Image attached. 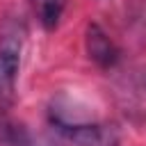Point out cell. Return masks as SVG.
I'll list each match as a JSON object with an SVG mask.
<instances>
[{"instance_id":"6da1fadb","label":"cell","mask_w":146,"mask_h":146,"mask_svg":"<svg viewBox=\"0 0 146 146\" xmlns=\"http://www.w3.org/2000/svg\"><path fill=\"white\" fill-rule=\"evenodd\" d=\"M52 130L73 146H119L121 135L114 125L100 121H82V119H66L59 114L50 116Z\"/></svg>"},{"instance_id":"7a4b0ae2","label":"cell","mask_w":146,"mask_h":146,"mask_svg":"<svg viewBox=\"0 0 146 146\" xmlns=\"http://www.w3.org/2000/svg\"><path fill=\"white\" fill-rule=\"evenodd\" d=\"M21 71V34H2L0 43V105H11L16 98V80Z\"/></svg>"},{"instance_id":"3957f363","label":"cell","mask_w":146,"mask_h":146,"mask_svg":"<svg viewBox=\"0 0 146 146\" xmlns=\"http://www.w3.org/2000/svg\"><path fill=\"white\" fill-rule=\"evenodd\" d=\"M84 48L89 59H94L100 68H112L119 62V48L114 46V41L105 34V30L96 23L87 25L84 32Z\"/></svg>"},{"instance_id":"277c9868","label":"cell","mask_w":146,"mask_h":146,"mask_svg":"<svg viewBox=\"0 0 146 146\" xmlns=\"http://www.w3.org/2000/svg\"><path fill=\"white\" fill-rule=\"evenodd\" d=\"M64 7H66V0H32V9L46 30H55L59 25Z\"/></svg>"},{"instance_id":"5b68a950","label":"cell","mask_w":146,"mask_h":146,"mask_svg":"<svg viewBox=\"0 0 146 146\" xmlns=\"http://www.w3.org/2000/svg\"><path fill=\"white\" fill-rule=\"evenodd\" d=\"M0 144H7V146H23L25 144V135H23L21 125L11 123L5 116H0Z\"/></svg>"}]
</instances>
